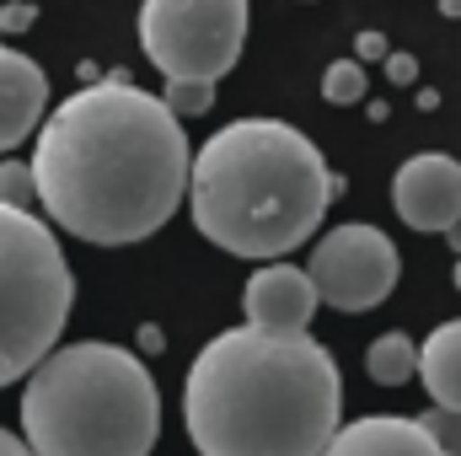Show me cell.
Listing matches in <instances>:
<instances>
[{
  "label": "cell",
  "instance_id": "15",
  "mask_svg": "<svg viewBox=\"0 0 461 456\" xmlns=\"http://www.w3.org/2000/svg\"><path fill=\"white\" fill-rule=\"evenodd\" d=\"M161 103L172 118H199L215 108V81H167Z\"/></svg>",
  "mask_w": 461,
  "mask_h": 456
},
{
  "label": "cell",
  "instance_id": "3",
  "mask_svg": "<svg viewBox=\"0 0 461 456\" xmlns=\"http://www.w3.org/2000/svg\"><path fill=\"white\" fill-rule=\"evenodd\" d=\"M339 178L317 140L285 118H236L188 161V210L204 242L230 258L274 263L312 242Z\"/></svg>",
  "mask_w": 461,
  "mask_h": 456
},
{
  "label": "cell",
  "instance_id": "6",
  "mask_svg": "<svg viewBox=\"0 0 461 456\" xmlns=\"http://www.w3.org/2000/svg\"><path fill=\"white\" fill-rule=\"evenodd\" d=\"M247 43V0H145L140 49L167 81H221Z\"/></svg>",
  "mask_w": 461,
  "mask_h": 456
},
{
  "label": "cell",
  "instance_id": "1",
  "mask_svg": "<svg viewBox=\"0 0 461 456\" xmlns=\"http://www.w3.org/2000/svg\"><path fill=\"white\" fill-rule=\"evenodd\" d=\"M38 215L92 247H129L167 226L188 194V134L129 76L70 92L32 129Z\"/></svg>",
  "mask_w": 461,
  "mask_h": 456
},
{
  "label": "cell",
  "instance_id": "7",
  "mask_svg": "<svg viewBox=\"0 0 461 456\" xmlns=\"http://www.w3.org/2000/svg\"><path fill=\"white\" fill-rule=\"evenodd\" d=\"M306 274L317 285V301H328L333 312H375L397 290L402 258L381 226H333L317 242Z\"/></svg>",
  "mask_w": 461,
  "mask_h": 456
},
{
  "label": "cell",
  "instance_id": "21",
  "mask_svg": "<svg viewBox=\"0 0 461 456\" xmlns=\"http://www.w3.org/2000/svg\"><path fill=\"white\" fill-rule=\"evenodd\" d=\"M0 456H32V451H27V441L16 430H0Z\"/></svg>",
  "mask_w": 461,
  "mask_h": 456
},
{
  "label": "cell",
  "instance_id": "17",
  "mask_svg": "<svg viewBox=\"0 0 461 456\" xmlns=\"http://www.w3.org/2000/svg\"><path fill=\"white\" fill-rule=\"evenodd\" d=\"M419 424H424V435L440 446V456H461V414H451V408H429Z\"/></svg>",
  "mask_w": 461,
  "mask_h": 456
},
{
  "label": "cell",
  "instance_id": "23",
  "mask_svg": "<svg viewBox=\"0 0 461 456\" xmlns=\"http://www.w3.org/2000/svg\"><path fill=\"white\" fill-rule=\"evenodd\" d=\"M440 16H461V0H440Z\"/></svg>",
  "mask_w": 461,
  "mask_h": 456
},
{
  "label": "cell",
  "instance_id": "12",
  "mask_svg": "<svg viewBox=\"0 0 461 456\" xmlns=\"http://www.w3.org/2000/svg\"><path fill=\"white\" fill-rule=\"evenodd\" d=\"M413 376L424 381L435 408L461 414V317L456 323H440L429 339L419 343V370Z\"/></svg>",
  "mask_w": 461,
  "mask_h": 456
},
{
  "label": "cell",
  "instance_id": "24",
  "mask_svg": "<svg viewBox=\"0 0 461 456\" xmlns=\"http://www.w3.org/2000/svg\"><path fill=\"white\" fill-rule=\"evenodd\" d=\"M446 236H451V242H456V252H461V221H456V226H451V231H446Z\"/></svg>",
  "mask_w": 461,
  "mask_h": 456
},
{
  "label": "cell",
  "instance_id": "14",
  "mask_svg": "<svg viewBox=\"0 0 461 456\" xmlns=\"http://www.w3.org/2000/svg\"><path fill=\"white\" fill-rule=\"evenodd\" d=\"M365 65L359 59H333L328 70H322V97L333 103V108H354V103H365Z\"/></svg>",
  "mask_w": 461,
  "mask_h": 456
},
{
  "label": "cell",
  "instance_id": "22",
  "mask_svg": "<svg viewBox=\"0 0 461 456\" xmlns=\"http://www.w3.org/2000/svg\"><path fill=\"white\" fill-rule=\"evenodd\" d=\"M140 343H145V354H156V349H167V343H161V328H140Z\"/></svg>",
  "mask_w": 461,
  "mask_h": 456
},
{
  "label": "cell",
  "instance_id": "20",
  "mask_svg": "<svg viewBox=\"0 0 461 456\" xmlns=\"http://www.w3.org/2000/svg\"><path fill=\"white\" fill-rule=\"evenodd\" d=\"M354 59L365 65V59H386V38L381 32H359L354 38Z\"/></svg>",
  "mask_w": 461,
  "mask_h": 456
},
{
  "label": "cell",
  "instance_id": "9",
  "mask_svg": "<svg viewBox=\"0 0 461 456\" xmlns=\"http://www.w3.org/2000/svg\"><path fill=\"white\" fill-rule=\"evenodd\" d=\"M241 306H247V328H258V333H306L317 317V285L306 269L274 258V263L252 269Z\"/></svg>",
  "mask_w": 461,
  "mask_h": 456
},
{
  "label": "cell",
  "instance_id": "16",
  "mask_svg": "<svg viewBox=\"0 0 461 456\" xmlns=\"http://www.w3.org/2000/svg\"><path fill=\"white\" fill-rule=\"evenodd\" d=\"M0 205L38 215V183H32V167L27 161H0Z\"/></svg>",
  "mask_w": 461,
  "mask_h": 456
},
{
  "label": "cell",
  "instance_id": "19",
  "mask_svg": "<svg viewBox=\"0 0 461 456\" xmlns=\"http://www.w3.org/2000/svg\"><path fill=\"white\" fill-rule=\"evenodd\" d=\"M32 22H38L32 5H5V11H0V32H22V27H32Z\"/></svg>",
  "mask_w": 461,
  "mask_h": 456
},
{
  "label": "cell",
  "instance_id": "10",
  "mask_svg": "<svg viewBox=\"0 0 461 456\" xmlns=\"http://www.w3.org/2000/svg\"><path fill=\"white\" fill-rule=\"evenodd\" d=\"M49 114V76L22 49H0V150H16Z\"/></svg>",
  "mask_w": 461,
  "mask_h": 456
},
{
  "label": "cell",
  "instance_id": "4",
  "mask_svg": "<svg viewBox=\"0 0 461 456\" xmlns=\"http://www.w3.org/2000/svg\"><path fill=\"white\" fill-rule=\"evenodd\" d=\"M22 441L32 456H150L161 392L123 343H54L22 376Z\"/></svg>",
  "mask_w": 461,
  "mask_h": 456
},
{
  "label": "cell",
  "instance_id": "11",
  "mask_svg": "<svg viewBox=\"0 0 461 456\" xmlns=\"http://www.w3.org/2000/svg\"><path fill=\"white\" fill-rule=\"evenodd\" d=\"M322 456H440V446L424 435L419 419L397 414H365L354 424H339Z\"/></svg>",
  "mask_w": 461,
  "mask_h": 456
},
{
  "label": "cell",
  "instance_id": "25",
  "mask_svg": "<svg viewBox=\"0 0 461 456\" xmlns=\"http://www.w3.org/2000/svg\"><path fill=\"white\" fill-rule=\"evenodd\" d=\"M451 279H456V290H461V258H456V274H451Z\"/></svg>",
  "mask_w": 461,
  "mask_h": 456
},
{
  "label": "cell",
  "instance_id": "2",
  "mask_svg": "<svg viewBox=\"0 0 461 456\" xmlns=\"http://www.w3.org/2000/svg\"><path fill=\"white\" fill-rule=\"evenodd\" d=\"M339 414V365L312 333L226 328L183 381V424L199 456H322Z\"/></svg>",
  "mask_w": 461,
  "mask_h": 456
},
{
  "label": "cell",
  "instance_id": "5",
  "mask_svg": "<svg viewBox=\"0 0 461 456\" xmlns=\"http://www.w3.org/2000/svg\"><path fill=\"white\" fill-rule=\"evenodd\" d=\"M76 274L54 226L0 205V387L22 381L70 323Z\"/></svg>",
  "mask_w": 461,
  "mask_h": 456
},
{
  "label": "cell",
  "instance_id": "8",
  "mask_svg": "<svg viewBox=\"0 0 461 456\" xmlns=\"http://www.w3.org/2000/svg\"><path fill=\"white\" fill-rule=\"evenodd\" d=\"M392 210L413 231H451L461 221V161L424 150L392 172Z\"/></svg>",
  "mask_w": 461,
  "mask_h": 456
},
{
  "label": "cell",
  "instance_id": "13",
  "mask_svg": "<svg viewBox=\"0 0 461 456\" xmlns=\"http://www.w3.org/2000/svg\"><path fill=\"white\" fill-rule=\"evenodd\" d=\"M365 370L381 387H402L419 370V343L408 339V333H381V339L370 343V354H365Z\"/></svg>",
  "mask_w": 461,
  "mask_h": 456
},
{
  "label": "cell",
  "instance_id": "18",
  "mask_svg": "<svg viewBox=\"0 0 461 456\" xmlns=\"http://www.w3.org/2000/svg\"><path fill=\"white\" fill-rule=\"evenodd\" d=\"M386 76H392V87H413V81H419V59L386 49Z\"/></svg>",
  "mask_w": 461,
  "mask_h": 456
}]
</instances>
